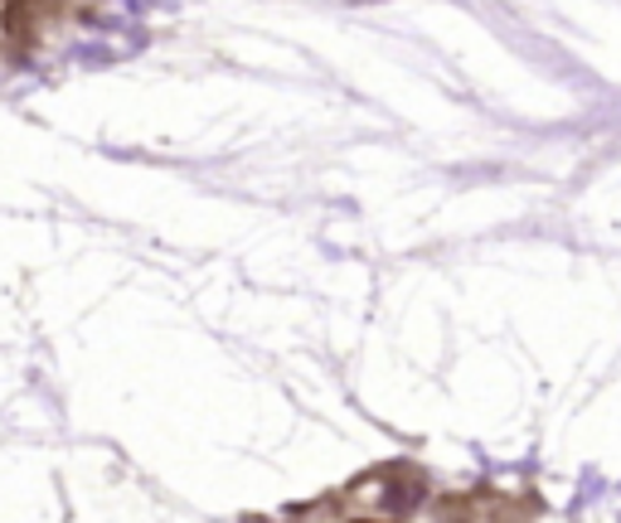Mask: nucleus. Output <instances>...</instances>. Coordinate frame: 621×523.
Returning a JSON list of instances; mask_svg holds the SVG:
<instances>
[{
  "label": "nucleus",
  "instance_id": "nucleus-1",
  "mask_svg": "<svg viewBox=\"0 0 621 523\" xmlns=\"http://www.w3.org/2000/svg\"><path fill=\"white\" fill-rule=\"evenodd\" d=\"M389 509L393 514H413V509L422 504V480H399V485H389Z\"/></svg>",
  "mask_w": 621,
  "mask_h": 523
}]
</instances>
